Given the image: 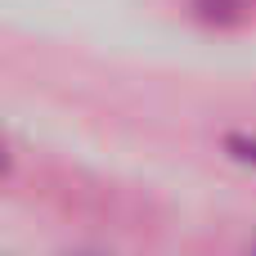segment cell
<instances>
[{"label":"cell","mask_w":256,"mask_h":256,"mask_svg":"<svg viewBox=\"0 0 256 256\" xmlns=\"http://www.w3.org/2000/svg\"><path fill=\"white\" fill-rule=\"evenodd\" d=\"M252 256H256V243H252Z\"/></svg>","instance_id":"obj_2"},{"label":"cell","mask_w":256,"mask_h":256,"mask_svg":"<svg viewBox=\"0 0 256 256\" xmlns=\"http://www.w3.org/2000/svg\"><path fill=\"white\" fill-rule=\"evenodd\" d=\"M220 148H225V158H230V162L252 166V171H256V130H225Z\"/></svg>","instance_id":"obj_1"}]
</instances>
